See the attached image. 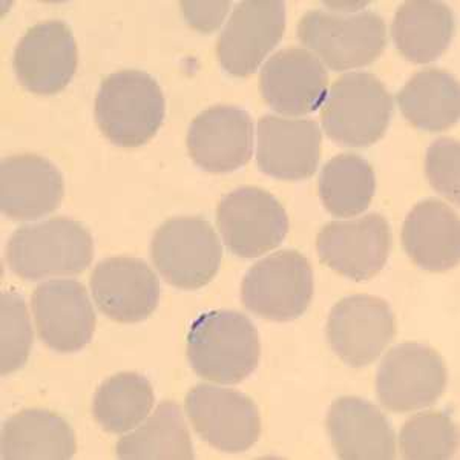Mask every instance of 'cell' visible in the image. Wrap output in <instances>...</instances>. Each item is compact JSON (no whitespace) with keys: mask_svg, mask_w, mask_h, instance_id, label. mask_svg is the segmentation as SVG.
I'll return each mask as SVG.
<instances>
[{"mask_svg":"<svg viewBox=\"0 0 460 460\" xmlns=\"http://www.w3.org/2000/svg\"><path fill=\"white\" fill-rule=\"evenodd\" d=\"M329 75L316 56L304 48L273 54L260 74L262 99L284 115H307L321 108Z\"/></svg>","mask_w":460,"mask_h":460,"instance_id":"18","label":"cell"},{"mask_svg":"<svg viewBox=\"0 0 460 460\" xmlns=\"http://www.w3.org/2000/svg\"><path fill=\"white\" fill-rule=\"evenodd\" d=\"M393 99L376 75L349 73L332 84L321 110L330 140L341 146H372L387 132Z\"/></svg>","mask_w":460,"mask_h":460,"instance_id":"4","label":"cell"},{"mask_svg":"<svg viewBox=\"0 0 460 460\" xmlns=\"http://www.w3.org/2000/svg\"><path fill=\"white\" fill-rule=\"evenodd\" d=\"M155 402L147 377L123 372L108 377L95 393L93 414L108 433L131 431L151 413Z\"/></svg>","mask_w":460,"mask_h":460,"instance_id":"28","label":"cell"},{"mask_svg":"<svg viewBox=\"0 0 460 460\" xmlns=\"http://www.w3.org/2000/svg\"><path fill=\"white\" fill-rule=\"evenodd\" d=\"M89 286L100 312L126 324L149 318L160 299L157 275L140 258L100 261L91 273Z\"/></svg>","mask_w":460,"mask_h":460,"instance_id":"17","label":"cell"},{"mask_svg":"<svg viewBox=\"0 0 460 460\" xmlns=\"http://www.w3.org/2000/svg\"><path fill=\"white\" fill-rule=\"evenodd\" d=\"M190 158L203 171L234 172L251 160L253 121L249 112L236 106H214L190 123L188 132Z\"/></svg>","mask_w":460,"mask_h":460,"instance_id":"16","label":"cell"},{"mask_svg":"<svg viewBox=\"0 0 460 460\" xmlns=\"http://www.w3.org/2000/svg\"><path fill=\"white\" fill-rule=\"evenodd\" d=\"M261 345L246 314L214 310L199 314L188 335V358L199 376L217 384H240L255 372Z\"/></svg>","mask_w":460,"mask_h":460,"instance_id":"1","label":"cell"},{"mask_svg":"<svg viewBox=\"0 0 460 460\" xmlns=\"http://www.w3.org/2000/svg\"><path fill=\"white\" fill-rule=\"evenodd\" d=\"M323 5L330 8L332 13H353V11L361 10L368 5V2H324Z\"/></svg>","mask_w":460,"mask_h":460,"instance_id":"33","label":"cell"},{"mask_svg":"<svg viewBox=\"0 0 460 460\" xmlns=\"http://www.w3.org/2000/svg\"><path fill=\"white\" fill-rule=\"evenodd\" d=\"M314 298V269L296 251H279L249 269L241 284L246 309L260 318L292 321L309 309Z\"/></svg>","mask_w":460,"mask_h":460,"instance_id":"7","label":"cell"},{"mask_svg":"<svg viewBox=\"0 0 460 460\" xmlns=\"http://www.w3.org/2000/svg\"><path fill=\"white\" fill-rule=\"evenodd\" d=\"M31 307L40 340L54 351L75 353L93 340L95 312L79 281L53 279L37 286Z\"/></svg>","mask_w":460,"mask_h":460,"instance_id":"15","label":"cell"},{"mask_svg":"<svg viewBox=\"0 0 460 460\" xmlns=\"http://www.w3.org/2000/svg\"><path fill=\"white\" fill-rule=\"evenodd\" d=\"M77 45L71 28L47 21L30 28L14 49L13 68L23 88L54 95L68 86L77 69Z\"/></svg>","mask_w":460,"mask_h":460,"instance_id":"14","label":"cell"},{"mask_svg":"<svg viewBox=\"0 0 460 460\" xmlns=\"http://www.w3.org/2000/svg\"><path fill=\"white\" fill-rule=\"evenodd\" d=\"M332 445L344 460H390L396 457L392 425L381 410L361 398L344 396L332 403L327 416Z\"/></svg>","mask_w":460,"mask_h":460,"instance_id":"21","label":"cell"},{"mask_svg":"<svg viewBox=\"0 0 460 460\" xmlns=\"http://www.w3.org/2000/svg\"><path fill=\"white\" fill-rule=\"evenodd\" d=\"M63 194L62 173L47 158L21 154L2 160L0 208L11 220H39L58 209Z\"/></svg>","mask_w":460,"mask_h":460,"instance_id":"20","label":"cell"},{"mask_svg":"<svg viewBox=\"0 0 460 460\" xmlns=\"http://www.w3.org/2000/svg\"><path fill=\"white\" fill-rule=\"evenodd\" d=\"M402 244L411 261L424 270L455 269L460 258L459 217L440 199H424L403 221Z\"/></svg>","mask_w":460,"mask_h":460,"instance_id":"22","label":"cell"},{"mask_svg":"<svg viewBox=\"0 0 460 460\" xmlns=\"http://www.w3.org/2000/svg\"><path fill=\"white\" fill-rule=\"evenodd\" d=\"M447 387V367L438 351L416 342L396 345L382 359L377 398L393 413L429 407Z\"/></svg>","mask_w":460,"mask_h":460,"instance_id":"9","label":"cell"},{"mask_svg":"<svg viewBox=\"0 0 460 460\" xmlns=\"http://www.w3.org/2000/svg\"><path fill=\"white\" fill-rule=\"evenodd\" d=\"M321 140L316 121L262 115L258 120V168L278 180L310 178L318 169Z\"/></svg>","mask_w":460,"mask_h":460,"instance_id":"19","label":"cell"},{"mask_svg":"<svg viewBox=\"0 0 460 460\" xmlns=\"http://www.w3.org/2000/svg\"><path fill=\"white\" fill-rule=\"evenodd\" d=\"M316 249L325 266L353 281H368L387 264L392 251V229L379 214L358 220L332 221L316 238Z\"/></svg>","mask_w":460,"mask_h":460,"instance_id":"12","label":"cell"},{"mask_svg":"<svg viewBox=\"0 0 460 460\" xmlns=\"http://www.w3.org/2000/svg\"><path fill=\"white\" fill-rule=\"evenodd\" d=\"M32 329L27 304L13 290L0 293V353L2 376L25 366L31 353Z\"/></svg>","mask_w":460,"mask_h":460,"instance_id":"30","label":"cell"},{"mask_svg":"<svg viewBox=\"0 0 460 460\" xmlns=\"http://www.w3.org/2000/svg\"><path fill=\"white\" fill-rule=\"evenodd\" d=\"M184 407L195 431L217 450L243 453L257 444L261 419L246 394L199 384L188 393Z\"/></svg>","mask_w":460,"mask_h":460,"instance_id":"10","label":"cell"},{"mask_svg":"<svg viewBox=\"0 0 460 460\" xmlns=\"http://www.w3.org/2000/svg\"><path fill=\"white\" fill-rule=\"evenodd\" d=\"M0 447L5 460H68L77 442L71 425L58 414L27 408L4 422Z\"/></svg>","mask_w":460,"mask_h":460,"instance_id":"23","label":"cell"},{"mask_svg":"<svg viewBox=\"0 0 460 460\" xmlns=\"http://www.w3.org/2000/svg\"><path fill=\"white\" fill-rule=\"evenodd\" d=\"M318 189L321 201L330 214L350 218L368 209L376 192V177L366 158L341 154L325 163Z\"/></svg>","mask_w":460,"mask_h":460,"instance_id":"27","label":"cell"},{"mask_svg":"<svg viewBox=\"0 0 460 460\" xmlns=\"http://www.w3.org/2000/svg\"><path fill=\"white\" fill-rule=\"evenodd\" d=\"M217 223L226 246L240 258L261 257L283 243L288 218L281 203L253 186L235 189L218 204Z\"/></svg>","mask_w":460,"mask_h":460,"instance_id":"8","label":"cell"},{"mask_svg":"<svg viewBox=\"0 0 460 460\" xmlns=\"http://www.w3.org/2000/svg\"><path fill=\"white\" fill-rule=\"evenodd\" d=\"M398 103L403 117L419 129L447 131L459 120V84L444 69H422L399 91Z\"/></svg>","mask_w":460,"mask_h":460,"instance_id":"25","label":"cell"},{"mask_svg":"<svg viewBox=\"0 0 460 460\" xmlns=\"http://www.w3.org/2000/svg\"><path fill=\"white\" fill-rule=\"evenodd\" d=\"M399 445L403 459L447 460L457 451L459 433L448 414L424 411L408 419Z\"/></svg>","mask_w":460,"mask_h":460,"instance_id":"29","label":"cell"},{"mask_svg":"<svg viewBox=\"0 0 460 460\" xmlns=\"http://www.w3.org/2000/svg\"><path fill=\"white\" fill-rule=\"evenodd\" d=\"M166 102L149 74L123 69L108 75L95 97V121L115 146L138 147L157 134Z\"/></svg>","mask_w":460,"mask_h":460,"instance_id":"3","label":"cell"},{"mask_svg":"<svg viewBox=\"0 0 460 460\" xmlns=\"http://www.w3.org/2000/svg\"><path fill=\"white\" fill-rule=\"evenodd\" d=\"M429 181L445 199L459 204L460 146L453 138H439L429 147L425 157Z\"/></svg>","mask_w":460,"mask_h":460,"instance_id":"31","label":"cell"},{"mask_svg":"<svg viewBox=\"0 0 460 460\" xmlns=\"http://www.w3.org/2000/svg\"><path fill=\"white\" fill-rule=\"evenodd\" d=\"M151 258L173 288L195 290L209 284L218 273L223 247L209 221L177 217L164 221L154 234Z\"/></svg>","mask_w":460,"mask_h":460,"instance_id":"6","label":"cell"},{"mask_svg":"<svg viewBox=\"0 0 460 460\" xmlns=\"http://www.w3.org/2000/svg\"><path fill=\"white\" fill-rule=\"evenodd\" d=\"M184 19L197 31L214 32L229 13L230 2H181Z\"/></svg>","mask_w":460,"mask_h":460,"instance_id":"32","label":"cell"},{"mask_svg":"<svg viewBox=\"0 0 460 460\" xmlns=\"http://www.w3.org/2000/svg\"><path fill=\"white\" fill-rule=\"evenodd\" d=\"M94 258V240L79 221L66 217L22 226L6 246V262L17 277L37 281L84 272Z\"/></svg>","mask_w":460,"mask_h":460,"instance_id":"2","label":"cell"},{"mask_svg":"<svg viewBox=\"0 0 460 460\" xmlns=\"http://www.w3.org/2000/svg\"><path fill=\"white\" fill-rule=\"evenodd\" d=\"M115 453L125 460H192L194 447L183 411L172 401H164L132 433L117 442Z\"/></svg>","mask_w":460,"mask_h":460,"instance_id":"26","label":"cell"},{"mask_svg":"<svg viewBox=\"0 0 460 460\" xmlns=\"http://www.w3.org/2000/svg\"><path fill=\"white\" fill-rule=\"evenodd\" d=\"M298 39L330 69L349 71L364 68L381 56L387 47V25L373 11L336 14L312 10L299 21Z\"/></svg>","mask_w":460,"mask_h":460,"instance_id":"5","label":"cell"},{"mask_svg":"<svg viewBox=\"0 0 460 460\" xmlns=\"http://www.w3.org/2000/svg\"><path fill=\"white\" fill-rule=\"evenodd\" d=\"M286 4L279 0H246L235 6L221 32L217 54L226 73L247 77L283 39Z\"/></svg>","mask_w":460,"mask_h":460,"instance_id":"13","label":"cell"},{"mask_svg":"<svg viewBox=\"0 0 460 460\" xmlns=\"http://www.w3.org/2000/svg\"><path fill=\"white\" fill-rule=\"evenodd\" d=\"M453 34L455 16L444 2L410 0L399 6L393 19V42L410 62L429 63L439 58Z\"/></svg>","mask_w":460,"mask_h":460,"instance_id":"24","label":"cell"},{"mask_svg":"<svg viewBox=\"0 0 460 460\" xmlns=\"http://www.w3.org/2000/svg\"><path fill=\"white\" fill-rule=\"evenodd\" d=\"M396 335L390 304L372 295L341 299L330 312L327 338L330 347L347 366H370Z\"/></svg>","mask_w":460,"mask_h":460,"instance_id":"11","label":"cell"}]
</instances>
